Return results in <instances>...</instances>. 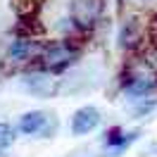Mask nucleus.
Wrapping results in <instances>:
<instances>
[{
  "label": "nucleus",
  "mask_w": 157,
  "mask_h": 157,
  "mask_svg": "<svg viewBox=\"0 0 157 157\" xmlns=\"http://www.w3.org/2000/svg\"><path fill=\"white\" fill-rule=\"evenodd\" d=\"M121 5H131V7H147V5H152L157 0H119Z\"/></svg>",
  "instance_id": "9d476101"
},
{
  "label": "nucleus",
  "mask_w": 157,
  "mask_h": 157,
  "mask_svg": "<svg viewBox=\"0 0 157 157\" xmlns=\"http://www.w3.org/2000/svg\"><path fill=\"white\" fill-rule=\"evenodd\" d=\"M136 138H138V131H131V133H126L124 128L112 126V128H107V133H105V145H107V147H117V150H121V147L131 145Z\"/></svg>",
  "instance_id": "0eeeda50"
},
{
  "label": "nucleus",
  "mask_w": 157,
  "mask_h": 157,
  "mask_svg": "<svg viewBox=\"0 0 157 157\" xmlns=\"http://www.w3.org/2000/svg\"><path fill=\"white\" fill-rule=\"evenodd\" d=\"M0 157H5V155H0Z\"/></svg>",
  "instance_id": "f8f14e48"
},
{
  "label": "nucleus",
  "mask_w": 157,
  "mask_h": 157,
  "mask_svg": "<svg viewBox=\"0 0 157 157\" xmlns=\"http://www.w3.org/2000/svg\"><path fill=\"white\" fill-rule=\"evenodd\" d=\"M98 124H100L98 107L83 105V107H78L76 112H74V117H71V133H74V136H88Z\"/></svg>",
  "instance_id": "39448f33"
},
{
  "label": "nucleus",
  "mask_w": 157,
  "mask_h": 157,
  "mask_svg": "<svg viewBox=\"0 0 157 157\" xmlns=\"http://www.w3.org/2000/svg\"><path fill=\"white\" fill-rule=\"evenodd\" d=\"M45 45L48 43H40L36 36H17L5 52V62L12 69H33Z\"/></svg>",
  "instance_id": "f03ea898"
},
{
  "label": "nucleus",
  "mask_w": 157,
  "mask_h": 157,
  "mask_svg": "<svg viewBox=\"0 0 157 157\" xmlns=\"http://www.w3.org/2000/svg\"><path fill=\"white\" fill-rule=\"evenodd\" d=\"M14 138H17L14 126L7 124V121H0V150H7V147L14 143Z\"/></svg>",
  "instance_id": "1a4fd4ad"
},
{
  "label": "nucleus",
  "mask_w": 157,
  "mask_h": 157,
  "mask_svg": "<svg viewBox=\"0 0 157 157\" xmlns=\"http://www.w3.org/2000/svg\"><path fill=\"white\" fill-rule=\"evenodd\" d=\"M155 107V100H147V102H140L138 105V109H136V114H147L150 109Z\"/></svg>",
  "instance_id": "9b49d317"
},
{
  "label": "nucleus",
  "mask_w": 157,
  "mask_h": 157,
  "mask_svg": "<svg viewBox=\"0 0 157 157\" xmlns=\"http://www.w3.org/2000/svg\"><path fill=\"white\" fill-rule=\"evenodd\" d=\"M12 5H14V12H17L19 17L29 19V17H33V14L40 10L43 0H12Z\"/></svg>",
  "instance_id": "6e6552de"
},
{
  "label": "nucleus",
  "mask_w": 157,
  "mask_h": 157,
  "mask_svg": "<svg viewBox=\"0 0 157 157\" xmlns=\"http://www.w3.org/2000/svg\"><path fill=\"white\" fill-rule=\"evenodd\" d=\"M45 121H48L45 112H40V109L26 112V114H21V117H19V131H21V133H26V136H33V133L43 131Z\"/></svg>",
  "instance_id": "423d86ee"
},
{
  "label": "nucleus",
  "mask_w": 157,
  "mask_h": 157,
  "mask_svg": "<svg viewBox=\"0 0 157 157\" xmlns=\"http://www.w3.org/2000/svg\"><path fill=\"white\" fill-rule=\"evenodd\" d=\"M119 48L121 50H138L143 45V40H145V21L140 19V17H131L121 24V29H119Z\"/></svg>",
  "instance_id": "20e7f679"
},
{
  "label": "nucleus",
  "mask_w": 157,
  "mask_h": 157,
  "mask_svg": "<svg viewBox=\"0 0 157 157\" xmlns=\"http://www.w3.org/2000/svg\"><path fill=\"white\" fill-rule=\"evenodd\" d=\"M102 7H105V0H71V7H69L71 26L78 33L93 31L102 17Z\"/></svg>",
  "instance_id": "7ed1b4c3"
},
{
  "label": "nucleus",
  "mask_w": 157,
  "mask_h": 157,
  "mask_svg": "<svg viewBox=\"0 0 157 157\" xmlns=\"http://www.w3.org/2000/svg\"><path fill=\"white\" fill-rule=\"evenodd\" d=\"M78 59V45L76 38H64L57 43H48L43 55L38 57L33 71H43V74H62Z\"/></svg>",
  "instance_id": "f257e3e1"
}]
</instances>
